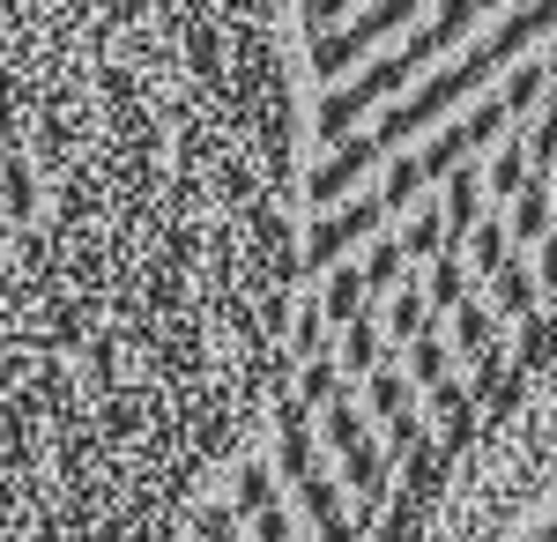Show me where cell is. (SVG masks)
Segmentation results:
<instances>
[{"label": "cell", "mask_w": 557, "mask_h": 542, "mask_svg": "<svg viewBox=\"0 0 557 542\" xmlns=\"http://www.w3.org/2000/svg\"><path fill=\"white\" fill-rule=\"evenodd\" d=\"M298 268L178 542H409L557 365V0H298Z\"/></svg>", "instance_id": "2"}, {"label": "cell", "mask_w": 557, "mask_h": 542, "mask_svg": "<svg viewBox=\"0 0 557 542\" xmlns=\"http://www.w3.org/2000/svg\"><path fill=\"white\" fill-rule=\"evenodd\" d=\"M298 0H0V542H178L298 268Z\"/></svg>", "instance_id": "1"}]
</instances>
